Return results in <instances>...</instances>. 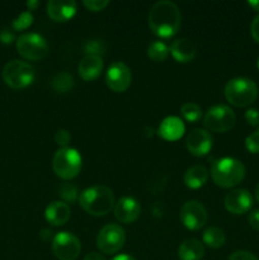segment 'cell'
<instances>
[{
  "instance_id": "ba28073f",
  "label": "cell",
  "mask_w": 259,
  "mask_h": 260,
  "mask_svg": "<svg viewBox=\"0 0 259 260\" xmlns=\"http://www.w3.org/2000/svg\"><path fill=\"white\" fill-rule=\"evenodd\" d=\"M17 50L27 60L37 61L47 55L48 45L38 33H23L17 40Z\"/></svg>"
},
{
  "instance_id": "d4e9b609",
  "label": "cell",
  "mask_w": 259,
  "mask_h": 260,
  "mask_svg": "<svg viewBox=\"0 0 259 260\" xmlns=\"http://www.w3.org/2000/svg\"><path fill=\"white\" fill-rule=\"evenodd\" d=\"M168 55H169V47L161 41H154L147 47V56L152 61L161 62L168 57Z\"/></svg>"
},
{
  "instance_id": "603a6c76",
  "label": "cell",
  "mask_w": 259,
  "mask_h": 260,
  "mask_svg": "<svg viewBox=\"0 0 259 260\" xmlns=\"http://www.w3.org/2000/svg\"><path fill=\"white\" fill-rule=\"evenodd\" d=\"M51 85H52L53 90L57 91V93H68L73 89L74 78L66 71H61L53 76L52 80H51Z\"/></svg>"
},
{
  "instance_id": "5b68a950",
  "label": "cell",
  "mask_w": 259,
  "mask_h": 260,
  "mask_svg": "<svg viewBox=\"0 0 259 260\" xmlns=\"http://www.w3.org/2000/svg\"><path fill=\"white\" fill-rule=\"evenodd\" d=\"M3 80L13 89H22L35 81L36 73L30 63L22 60H12L7 62L2 71Z\"/></svg>"
},
{
  "instance_id": "6da1fadb",
  "label": "cell",
  "mask_w": 259,
  "mask_h": 260,
  "mask_svg": "<svg viewBox=\"0 0 259 260\" xmlns=\"http://www.w3.org/2000/svg\"><path fill=\"white\" fill-rule=\"evenodd\" d=\"M180 10L169 0H161L152 5L149 13V25L152 33L159 37H172L180 27Z\"/></svg>"
},
{
  "instance_id": "d6a6232c",
  "label": "cell",
  "mask_w": 259,
  "mask_h": 260,
  "mask_svg": "<svg viewBox=\"0 0 259 260\" xmlns=\"http://www.w3.org/2000/svg\"><path fill=\"white\" fill-rule=\"evenodd\" d=\"M229 260H259L253 253L246 250H238L229 256Z\"/></svg>"
},
{
  "instance_id": "f1b7e54d",
  "label": "cell",
  "mask_w": 259,
  "mask_h": 260,
  "mask_svg": "<svg viewBox=\"0 0 259 260\" xmlns=\"http://www.w3.org/2000/svg\"><path fill=\"white\" fill-rule=\"evenodd\" d=\"M104 45L102 41L99 40H91L88 41L84 46V51L86 55H94V56H101L104 52Z\"/></svg>"
},
{
  "instance_id": "cb8c5ba5",
  "label": "cell",
  "mask_w": 259,
  "mask_h": 260,
  "mask_svg": "<svg viewBox=\"0 0 259 260\" xmlns=\"http://www.w3.org/2000/svg\"><path fill=\"white\" fill-rule=\"evenodd\" d=\"M203 243L210 248H221L225 244V234L218 228H208L203 233Z\"/></svg>"
},
{
  "instance_id": "d6986e66",
  "label": "cell",
  "mask_w": 259,
  "mask_h": 260,
  "mask_svg": "<svg viewBox=\"0 0 259 260\" xmlns=\"http://www.w3.org/2000/svg\"><path fill=\"white\" fill-rule=\"evenodd\" d=\"M170 52L178 62H189L196 57V45L188 38H178L170 45Z\"/></svg>"
},
{
  "instance_id": "60d3db41",
  "label": "cell",
  "mask_w": 259,
  "mask_h": 260,
  "mask_svg": "<svg viewBox=\"0 0 259 260\" xmlns=\"http://www.w3.org/2000/svg\"><path fill=\"white\" fill-rule=\"evenodd\" d=\"M112 260H136V259L131 255H127V254H121V255H117L116 258H113Z\"/></svg>"
},
{
  "instance_id": "7bdbcfd3",
  "label": "cell",
  "mask_w": 259,
  "mask_h": 260,
  "mask_svg": "<svg viewBox=\"0 0 259 260\" xmlns=\"http://www.w3.org/2000/svg\"><path fill=\"white\" fill-rule=\"evenodd\" d=\"M255 198H256V201L259 202V183H258V185H256V188H255Z\"/></svg>"
},
{
  "instance_id": "277c9868",
  "label": "cell",
  "mask_w": 259,
  "mask_h": 260,
  "mask_svg": "<svg viewBox=\"0 0 259 260\" xmlns=\"http://www.w3.org/2000/svg\"><path fill=\"white\" fill-rule=\"evenodd\" d=\"M258 95V88L251 79L234 78L226 84L225 96L233 106H250Z\"/></svg>"
},
{
  "instance_id": "f35d334b",
  "label": "cell",
  "mask_w": 259,
  "mask_h": 260,
  "mask_svg": "<svg viewBox=\"0 0 259 260\" xmlns=\"http://www.w3.org/2000/svg\"><path fill=\"white\" fill-rule=\"evenodd\" d=\"M40 236L43 241H48L50 239H52V231L47 230V229H42V230H41Z\"/></svg>"
},
{
  "instance_id": "5bb4252c",
  "label": "cell",
  "mask_w": 259,
  "mask_h": 260,
  "mask_svg": "<svg viewBox=\"0 0 259 260\" xmlns=\"http://www.w3.org/2000/svg\"><path fill=\"white\" fill-rule=\"evenodd\" d=\"M187 149L195 156H203L212 149V137L210 132L202 128L190 131L187 137Z\"/></svg>"
},
{
  "instance_id": "8992f818",
  "label": "cell",
  "mask_w": 259,
  "mask_h": 260,
  "mask_svg": "<svg viewBox=\"0 0 259 260\" xmlns=\"http://www.w3.org/2000/svg\"><path fill=\"white\" fill-rule=\"evenodd\" d=\"M53 172L62 179H73L81 170V156L71 147H61L53 156Z\"/></svg>"
},
{
  "instance_id": "e0dca14e",
  "label": "cell",
  "mask_w": 259,
  "mask_h": 260,
  "mask_svg": "<svg viewBox=\"0 0 259 260\" xmlns=\"http://www.w3.org/2000/svg\"><path fill=\"white\" fill-rule=\"evenodd\" d=\"M185 131V126L183 123L182 119L179 117L170 116L167 117L165 119H163V122L160 123L159 132L160 136L163 137L167 141H175V140H179L183 136Z\"/></svg>"
},
{
  "instance_id": "4fadbf2b",
  "label": "cell",
  "mask_w": 259,
  "mask_h": 260,
  "mask_svg": "<svg viewBox=\"0 0 259 260\" xmlns=\"http://www.w3.org/2000/svg\"><path fill=\"white\" fill-rule=\"evenodd\" d=\"M253 206V197L246 189H234L225 197V207L234 215L246 213Z\"/></svg>"
},
{
  "instance_id": "7a4b0ae2",
  "label": "cell",
  "mask_w": 259,
  "mask_h": 260,
  "mask_svg": "<svg viewBox=\"0 0 259 260\" xmlns=\"http://www.w3.org/2000/svg\"><path fill=\"white\" fill-rule=\"evenodd\" d=\"M80 206L93 216H106L113 208V192L106 185L86 188L79 196Z\"/></svg>"
},
{
  "instance_id": "3957f363",
  "label": "cell",
  "mask_w": 259,
  "mask_h": 260,
  "mask_svg": "<svg viewBox=\"0 0 259 260\" xmlns=\"http://www.w3.org/2000/svg\"><path fill=\"white\" fill-rule=\"evenodd\" d=\"M211 177L213 182L222 188H231L241 183L245 177V167L234 157L217 159L211 165Z\"/></svg>"
},
{
  "instance_id": "30bf717a",
  "label": "cell",
  "mask_w": 259,
  "mask_h": 260,
  "mask_svg": "<svg viewBox=\"0 0 259 260\" xmlns=\"http://www.w3.org/2000/svg\"><path fill=\"white\" fill-rule=\"evenodd\" d=\"M81 250L80 240L74 234L62 231L53 236L52 251L60 260H75Z\"/></svg>"
},
{
  "instance_id": "8d00e7d4",
  "label": "cell",
  "mask_w": 259,
  "mask_h": 260,
  "mask_svg": "<svg viewBox=\"0 0 259 260\" xmlns=\"http://www.w3.org/2000/svg\"><path fill=\"white\" fill-rule=\"evenodd\" d=\"M249 225L254 229V230L259 231V210H254L249 215Z\"/></svg>"
},
{
  "instance_id": "8fae6325",
  "label": "cell",
  "mask_w": 259,
  "mask_h": 260,
  "mask_svg": "<svg viewBox=\"0 0 259 260\" xmlns=\"http://www.w3.org/2000/svg\"><path fill=\"white\" fill-rule=\"evenodd\" d=\"M179 217L183 225L189 230H200L207 222V211L202 203L197 201H188L180 208Z\"/></svg>"
},
{
  "instance_id": "7c38bea8",
  "label": "cell",
  "mask_w": 259,
  "mask_h": 260,
  "mask_svg": "<svg viewBox=\"0 0 259 260\" xmlns=\"http://www.w3.org/2000/svg\"><path fill=\"white\" fill-rule=\"evenodd\" d=\"M131 70L122 61H116L108 68L106 74V83L111 90L122 93L131 85Z\"/></svg>"
},
{
  "instance_id": "d590c367",
  "label": "cell",
  "mask_w": 259,
  "mask_h": 260,
  "mask_svg": "<svg viewBox=\"0 0 259 260\" xmlns=\"http://www.w3.org/2000/svg\"><path fill=\"white\" fill-rule=\"evenodd\" d=\"M250 33H251V37L254 38V41L259 43V14L256 15L255 18L253 19L250 25Z\"/></svg>"
},
{
  "instance_id": "ab89813d",
  "label": "cell",
  "mask_w": 259,
  "mask_h": 260,
  "mask_svg": "<svg viewBox=\"0 0 259 260\" xmlns=\"http://www.w3.org/2000/svg\"><path fill=\"white\" fill-rule=\"evenodd\" d=\"M38 5H40V2H38V0H28L27 2L28 9H30V10H35Z\"/></svg>"
},
{
  "instance_id": "4316f807",
  "label": "cell",
  "mask_w": 259,
  "mask_h": 260,
  "mask_svg": "<svg viewBox=\"0 0 259 260\" xmlns=\"http://www.w3.org/2000/svg\"><path fill=\"white\" fill-rule=\"evenodd\" d=\"M33 23V15L29 10L27 12H22L12 22V27L13 29L15 30H23L25 28L29 27L30 24Z\"/></svg>"
},
{
  "instance_id": "44dd1931",
  "label": "cell",
  "mask_w": 259,
  "mask_h": 260,
  "mask_svg": "<svg viewBox=\"0 0 259 260\" xmlns=\"http://www.w3.org/2000/svg\"><path fill=\"white\" fill-rule=\"evenodd\" d=\"M205 255L203 244L197 239H188L178 248V256L180 260H201Z\"/></svg>"
},
{
  "instance_id": "484cf974",
  "label": "cell",
  "mask_w": 259,
  "mask_h": 260,
  "mask_svg": "<svg viewBox=\"0 0 259 260\" xmlns=\"http://www.w3.org/2000/svg\"><path fill=\"white\" fill-rule=\"evenodd\" d=\"M180 111H182L183 117L189 122H197L202 117V109H201V107L198 104L192 103V102H187V103L183 104Z\"/></svg>"
},
{
  "instance_id": "74e56055",
  "label": "cell",
  "mask_w": 259,
  "mask_h": 260,
  "mask_svg": "<svg viewBox=\"0 0 259 260\" xmlns=\"http://www.w3.org/2000/svg\"><path fill=\"white\" fill-rule=\"evenodd\" d=\"M84 260H106V258H104L102 254L99 253H95V251H91V253L86 254L85 258H84Z\"/></svg>"
},
{
  "instance_id": "52a82bcc",
  "label": "cell",
  "mask_w": 259,
  "mask_h": 260,
  "mask_svg": "<svg viewBox=\"0 0 259 260\" xmlns=\"http://www.w3.org/2000/svg\"><path fill=\"white\" fill-rule=\"evenodd\" d=\"M236 117L233 109L223 104L213 106L206 112L203 123L212 132H228L235 124Z\"/></svg>"
},
{
  "instance_id": "83f0119b",
  "label": "cell",
  "mask_w": 259,
  "mask_h": 260,
  "mask_svg": "<svg viewBox=\"0 0 259 260\" xmlns=\"http://www.w3.org/2000/svg\"><path fill=\"white\" fill-rule=\"evenodd\" d=\"M58 193H60L61 198L65 200L66 202H75L79 196L78 188L74 184H71V183H65V184L61 185L58 188Z\"/></svg>"
},
{
  "instance_id": "ffe728a7",
  "label": "cell",
  "mask_w": 259,
  "mask_h": 260,
  "mask_svg": "<svg viewBox=\"0 0 259 260\" xmlns=\"http://www.w3.org/2000/svg\"><path fill=\"white\" fill-rule=\"evenodd\" d=\"M78 70L84 80H94L101 75L102 70H103V60L101 56L86 55L79 63Z\"/></svg>"
},
{
  "instance_id": "1f68e13d",
  "label": "cell",
  "mask_w": 259,
  "mask_h": 260,
  "mask_svg": "<svg viewBox=\"0 0 259 260\" xmlns=\"http://www.w3.org/2000/svg\"><path fill=\"white\" fill-rule=\"evenodd\" d=\"M83 4L91 12H99L103 10L109 4L108 0H84Z\"/></svg>"
},
{
  "instance_id": "7402d4cb",
  "label": "cell",
  "mask_w": 259,
  "mask_h": 260,
  "mask_svg": "<svg viewBox=\"0 0 259 260\" xmlns=\"http://www.w3.org/2000/svg\"><path fill=\"white\" fill-rule=\"evenodd\" d=\"M208 179V172L202 165H195L189 168L184 174V183L188 188L198 189L203 187Z\"/></svg>"
},
{
  "instance_id": "836d02e7",
  "label": "cell",
  "mask_w": 259,
  "mask_h": 260,
  "mask_svg": "<svg viewBox=\"0 0 259 260\" xmlns=\"http://www.w3.org/2000/svg\"><path fill=\"white\" fill-rule=\"evenodd\" d=\"M245 119L250 126H258L259 124V111L256 108H249L245 112Z\"/></svg>"
},
{
  "instance_id": "ee69618b",
  "label": "cell",
  "mask_w": 259,
  "mask_h": 260,
  "mask_svg": "<svg viewBox=\"0 0 259 260\" xmlns=\"http://www.w3.org/2000/svg\"><path fill=\"white\" fill-rule=\"evenodd\" d=\"M258 69H259V58H258Z\"/></svg>"
},
{
  "instance_id": "f546056e",
  "label": "cell",
  "mask_w": 259,
  "mask_h": 260,
  "mask_svg": "<svg viewBox=\"0 0 259 260\" xmlns=\"http://www.w3.org/2000/svg\"><path fill=\"white\" fill-rule=\"evenodd\" d=\"M245 146L251 154H259V128L246 137Z\"/></svg>"
},
{
  "instance_id": "9a60e30c",
  "label": "cell",
  "mask_w": 259,
  "mask_h": 260,
  "mask_svg": "<svg viewBox=\"0 0 259 260\" xmlns=\"http://www.w3.org/2000/svg\"><path fill=\"white\" fill-rule=\"evenodd\" d=\"M141 207L140 203L132 197H122L114 207V216L119 222L131 223L139 218Z\"/></svg>"
},
{
  "instance_id": "2e32d148",
  "label": "cell",
  "mask_w": 259,
  "mask_h": 260,
  "mask_svg": "<svg viewBox=\"0 0 259 260\" xmlns=\"http://www.w3.org/2000/svg\"><path fill=\"white\" fill-rule=\"evenodd\" d=\"M76 13V3L74 0H50L47 3V14L56 22H66Z\"/></svg>"
},
{
  "instance_id": "e575fe53",
  "label": "cell",
  "mask_w": 259,
  "mask_h": 260,
  "mask_svg": "<svg viewBox=\"0 0 259 260\" xmlns=\"http://www.w3.org/2000/svg\"><path fill=\"white\" fill-rule=\"evenodd\" d=\"M14 40H15V36L10 29H8V28H3V29L0 30V41H2L3 43H7L8 45V43H12Z\"/></svg>"
},
{
  "instance_id": "b9f144b4",
  "label": "cell",
  "mask_w": 259,
  "mask_h": 260,
  "mask_svg": "<svg viewBox=\"0 0 259 260\" xmlns=\"http://www.w3.org/2000/svg\"><path fill=\"white\" fill-rule=\"evenodd\" d=\"M248 4L250 5V7L253 8L254 10H256V12H259V0H249Z\"/></svg>"
},
{
  "instance_id": "ac0fdd59",
  "label": "cell",
  "mask_w": 259,
  "mask_h": 260,
  "mask_svg": "<svg viewBox=\"0 0 259 260\" xmlns=\"http://www.w3.org/2000/svg\"><path fill=\"white\" fill-rule=\"evenodd\" d=\"M45 217L51 225L62 226L70 218V207L63 201H53L46 207Z\"/></svg>"
},
{
  "instance_id": "9c48e42d",
  "label": "cell",
  "mask_w": 259,
  "mask_h": 260,
  "mask_svg": "<svg viewBox=\"0 0 259 260\" xmlns=\"http://www.w3.org/2000/svg\"><path fill=\"white\" fill-rule=\"evenodd\" d=\"M126 243V233L117 223H108L99 231L96 246L104 254H114Z\"/></svg>"
},
{
  "instance_id": "4dcf8cb0",
  "label": "cell",
  "mask_w": 259,
  "mask_h": 260,
  "mask_svg": "<svg viewBox=\"0 0 259 260\" xmlns=\"http://www.w3.org/2000/svg\"><path fill=\"white\" fill-rule=\"evenodd\" d=\"M71 140V135L68 129H58L57 132L55 134V142L57 145L62 147H68L69 142Z\"/></svg>"
}]
</instances>
